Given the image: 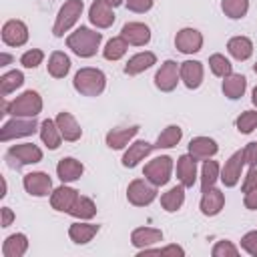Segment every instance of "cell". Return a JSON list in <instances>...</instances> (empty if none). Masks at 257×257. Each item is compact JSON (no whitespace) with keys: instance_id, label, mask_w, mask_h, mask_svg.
<instances>
[{"instance_id":"obj_1","label":"cell","mask_w":257,"mask_h":257,"mask_svg":"<svg viewBox=\"0 0 257 257\" xmlns=\"http://www.w3.org/2000/svg\"><path fill=\"white\" fill-rule=\"evenodd\" d=\"M100 40H102V34L92 30V28H86V26H80L76 28L72 34L66 36V46L80 58H90L96 54L98 46H100Z\"/></svg>"},{"instance_id":"obj_2","label":"cell","mask_w":257,"mask_h":257,"mask_svg":"<svg viewBox=\"0 0 257 257\" xmlns=\"http://www.w3.org/2000/svg\"><path fill=\"white\" fill-rule=\"evenodd\" d=\"M72 86L76 92H80L84 96H98V94H102V90L106 86V76L100 68L84 66L74 74Z\"/></svg>"},{"instance_id":"obj_3","label":"cell","mask_w":257,"mask_h":257,"mask_svg":"<svg viewBox=\"0 0 257 257\" xmlns=\"http://www.w3.org/2000/svg\"><path fill=\"white\" fill-rule=\"evenodd\" d=\"M42 110V98L36 90H26L14 100L4 104V112L12 116H22V118H36L38 112Z\"/></svg>"},{"instance_id":"obj_4","label":"cell","mask_w":257,"mask_h":257,"mask_svg":"<svg viewBox=\"0 0 257 257\" xmlns=\"http://www.w3.org/2000/svg\"><path fill=\"white\" fill-rule=\"evenodd\" d=\"M82 8H84L82 0H66L58 10V16H56L54 26H52V34L58 38L64 36V32H68L76 24V20L80 18Z\"/></svg>"},{"instance_id":"obj_5","label":"cell","mask_w":257,"mask_h":257,"mask_svg":"<svg viewBox=\"0 0 257 257\" xmlns=\"http://www.w3.org/2000/svg\"><path fill=\"white\" fill-rule=\"evenodd\" d=\"M143 175L147 181H151L155 187H163L171 181V175H173V159L167 157V155H161V157H155L153 161H149L143 169Z\"/></svg>"},{"instance_id":"obj_6","label":"cell","mask_w":257,"mask_h":257,"mask_svg":"<svg viewBox=\"0 0 257 257\" xmlns=\"http://www.w3.org/2000/svg\"><path fill=\"white\" fill-rule=\"evenodd\" d=\"M40 128V124L36 122V118H22V116H12L8 122H4V126L0 128V141L8 143L20 137H30Z\"/></svg>"},{"instance_id":"obj_7","label":"cell","mask_w":257,"mask_h":257,"mask_svg":"<svg viewBox=\"0 0 257 257\" xmlns=\"http://www.w3.org/2000/svg\"><path fill=\"white\" fill-rule=\"evenodd\" d=\"M126 199L135 207H147L157 199V187L147 179H135L126 187Z\"/></svg>"},{"instance_id":"obj_8","label":"cell","mask_w":257,"mask_h":257,"mask_svg":"<svg viewBox=\"0 0 257 257\" xmlns=\"http://www.w3.org/2000/svg\"><path fill=\"white\" fill-rule=\"evenodd\" d=\"M6 161L10 167H24V165H34L42 161V151L32 145V143H22V145H12L6 153Z\"/></svg>"},{"instance_id":"obj_9","label":"cell","mask_w":257,"mask_h":257,"mask_svg":"<svg viewBox=\"0 0 257 257\" xmlns=\"http://www.w3.org/2000/svg\"><path fill=\"white\" fill-rule=\"evenodd\" d=\"M22 185H24V191L28 195H32V197H48V195H52V179L42 171L26 173L24 179H22Z\"/></svg>"},{"instance_id":"obj_10","label":"cell","mask_w":257,"mask_h":257,"mask_svg":"<svg viewBox=\"0 0 257 257\" xmlns=\"http://www.w3.org/2000/svg\"><path fill=\"white\" fill-rule=\"evenodd\" d=\"M181 76H179V64L175 60H165L161 68L155 74V86L163 92H171L177 88Z\"/></svg>"},{"instance_id":"obj_11","label":"cell","mask_w":257,"mask_h":257,"mask_svg":"<svg viewBox=\"0 0 257 257\" xmlns=\"http://www.w3.org/2000/svg\"><path fill=\"white\" fill-rule=\"evenodd\" d=\"M243 165H245V155H243V151L233 153V155L225 161V165H223V169H221V175H219L221 183H223L225 187H235V185L239 183V179H241Z\"/></svg>"},{"instance_id":"obj_12","label":"cell","mask_w":257,"mask_h":257,"mask_svg":"<svg viewBox=\"0 0 257 257\" xmlns=\"http://www.w3.org/2000/svg\"><path fill=\"white\" fill-rule=\"evenodd\" d=\"M175 46L183 54H195L203 48V34L197 28H183L175 36Z\"/></svg>"},{"instance_id":"obj_13","label":"cell","mask_w":257,"mask_h":257,"mask_svg":"<svg viewBox=\"0 0 257 257\" xmlns=\"http://www.w3.org/2000/svg\"><path fill=\"white\" fill-rule=\"evenodd\" d=\"M28 40V26L22 20H8L2 26V42L6 46H22Z\"/></svg>"},{"instance_id":"obj_14","label":"cell","mask_w":257,"mask_h":257,"mask_svg":"<svg viewBox=\"0 0 257 257\" xmlns=\"http://www.w3.org/2000/svg\"><path fill=\"white\" fill-rule=\"evenodd\" d=\"M88 20L96 28H108L114 24V12L112 6L106 0H94L88 8Z\"/></svg>"},{"instance_id":"obj_15","label":"cell","mask_w":257,"mask_h":257,"mask_svg":"<svg viewBox=\"0 0 257 257\" xmlns=\"http://www.w3.org/2000/svg\"><path fill=\"white\" fill-rule=\"evenodd\" d=\"M179 76L187 88L195 90L203 82V64L199 60H185L179 64Z\"/></svg>"},{"instance_id":"obj_16","label":"cell","mask_w":257,"mask_h":257,"mask_svg":"<svg viewBox=\"0 0 257 257\" xmlns=\"http://www.w3.org/2000/svg\"><path fill=\"white\" fill-rule=\"evenodd\" d=\"M120 36L133 46H145L151 40V28L143 22H126L120 30Z\"/></svg>"},{"instance_id":"obj_17","label":"cell","mask_w":257,"mask_h":257,"mask_svg":"<svg viewBox=\"0 0 257 257\" xmlns=\"http://www.w3.org/2000/svg\"><path fill=\"white\" fill-rule=\"evenodd\" d=\"M153 149H155V145H151L147 141H135V143H131L128 149L122 155V167H126V169L137 167L141 161H145L151 155Z\"/></svg>"},{"instance_id":"obj_18","label":"cell","mask_w":257,"mask_h":257,"mask_svg":"<svg viewBox=\"0 0 257 257\" xmlns=\"http://www.w3.org/2000/svg\"><path fill=\"white\" fill-rule=\"evenodd\" d=\"M217 151H219L217 143L213 139H209V137H195L189 143V155L195 161H207V159L215 157Z\"/></svg>"},{"instance_id":"obj_19","label":"cell","mask_w":257,"mask_h":257,"mask_svg":"<svg viewBox=\"0 0 257 257\" xmlns=\"http://www.w3.org/2000/svg\"><path fill=\"white\" fill-rule=\"evenodd\" d=\"M76 199H78V191H74L72 187L60 185V187H56V189L52 191V195H50V205H52L54 211L68 213Z\"/></svg>"},{"instance_id":"obj_20","label":"cell","mask_w":257,"mask_h":257,"mask_svg":"<svg viewBox=\"0 0 257 257\" xmlns=\"http://www.w3.org/2000/svg\"><path fill=\"white\" fill-rule=\"evenodd\" d=\"M56 124H58V131H60V135H62V139L64 141H68V143H74V141H78L80 137H82V128H80V124L76 122V118L70 114V112H66V110H62V112H58L56 114Z\"/></svg>"},{"instance_id":"obj_21","label":"cell","mask_w":257,"mask_h":257,"mask_svg":"<svg viewBox=\"0 0 257 257\" xmlns=\"http://www.w3.org/2000/svg\"><path fill=\"white\" fill-rule=\"evenodd\" d=\"M82 173H84V167L74 157H64L56 165V175H58V179L62 183H74V181H78L82 177Z\"/></svg>"},{"instance_id":"obj_22","label":"cell","mask_w":257,"mask_h":257,"mask_svg":"<svg viewBox=\"0 0 257 257\" xmlns=\"http://www.w3.org/2000/svg\"><path fill=\"white\" fill-rule=\"evenodd\" d=\"M223 205H225V195L219 191V189H215V187H211V189H207V191H203V197H201V213L205 215V217H215V215H219L221 213V209H223Z\"/></svg>"},{"instance_id":"obj_23","label":"cell","mask_w":257,"mask_h":257,"mask_svg":"<svg viewBox=\"0 0 257 257\" xmlns=\"http://www.w3.org/2000/svg\"><path fill=\"white\" fill-rule=\"evenodd\" d=\"M177 179L183 187H193L197 181V161L189 153L177 159Z\"/></svg>"},{"instance_id":"obj_24","label":"cell","mask_w":257,"mask_h":257,"mask_svg":"<svg viewBox=\"0 0 257 257\" xmlns=\"http://www.w3.org/2000/svg\"><path fill=\"white\" fill-rule=\"evenodd\" d=\"M159 241H163V231L155 227H139L131 233V243L137 249H147Z\"/></svg>"},{"instance_id":"obj_25","label":"cell","mask_w":257,"mask_h":257,"mask_svg":"<svg viewBox=\"0 0 257 257\" xmlns=\"http://www.w3.org/2000/svg\"><path fill=\"white\" fill-rule=\"evenodd\" d=\"M139 128H141V126L133 124V126H126V128H112V131H108V133H106V147H108V149H114V151L124 149V147L137 137Z\"/></svg>"},{"instance_id":"obj_26","label":"cell","mask_w":257,"mask_h":257,"mask_svg":"<svg viewBox=\"0 0 257 257\" xmlns=\"http://www.w3.org/2000/svg\"><path fill=\"white\" fill-rule=\"evenodd\" d=\"M153 64H157V56H155V52H149V50L139 52V54L131 56L128 62L124 64V74H128V76L141 74V72H145L147 68H151Z\"/></svg>"},{"instance_id":"obj_27","label":"cell","mask_w":257,"mask_h":257,"mask_svg":"<svg viewBox=\"0 0 257 257\" xmlns=\"http://www.w3.org/2000/svg\"><path fill=\"white\" fill-rule=\"evenodd\" d=\"M221 88H223V94H225L227 98L237 100V98H241V96L245 94V90H247V78H245L243 74H233V72H231L229 76L223 78Z\"/></svg>"},{"instance_id":"obj_28","label":"cell","mask_w":257,"mask_h":257,"mask_svg":"<svg viewBox=\"0 0 257 257\" xmlns=\"http://www.w3.org/2000/svg\"><path fill=\"white\" fill-rule=\"evenodd\" d=\"M98 225H94V223H82V221H78V223H72L70 227H68V237L76 243V245H84V243H88V241H92V237L98 233Z\"/></svg>"},{"instance_id":"obj_29","label":"cell","mask_w":257,"mask_h":257,"mask_svg":"<svg viewBox=\"0 0 257 257\" xmlns=\"http://www.w3.org/2000/svg\"><path fill=\"white\" fill-rule=\"evenodd\" d=\"M28 251V239L24 233H12L4 239L2 255L4 257H22Z\"/></svg>"},{"instance_id":"obj_30","label":"cell","mask_w":257,"mask_h":257,"mask_svg":"<svg viewBox=\"0 0 257 257\" xmlns=\"http://www.w3.org/2000/svg\"><path fill=\"white\" fill-rule=\"evenodd\" d=\"M38 133H40L42 143H44L50 151H54V149H58V147H60V143H62V135H60V131H58L56 120H52V118L42 120V122H40Z\"/></svg>"},{"instance_id":"obj_31","label":"cell","mask_w":257,"mask_h":257,"mask_svg":"<svg viewBox=\"0 0 257 257\" xmlns=\"http://www.w3.org/2000/svg\"><path fill=\"white\" fill-rule=\"evenodd\" d=\"M227 50L235 60H247L253 54V42L247 36H233L227 42Z\"/></svg>"},{"instance_id":"obj_32","label":"cell","mask_w":257,"mask_h":257,"mask_svg":"<svg viewBox=\"0 0 257 257\" xmlns=\"http://www.w3.org/2000/svg\"><path fill=\"white\" fill-rule=\"evenodd\" d=\"M46 66H48V74H50L52 78H64V76L68 74V70H70V58H68L64 52L54 50V52L50 54Z\"/></svg>"},{"instance_id":"obj_33","label":"cell","mask_w":257,"mask_h":257,"mask_svg":"<svg viewBox=\"0 0 257 257\" xmlns=\"http://www.w3.org/2000/svg\"><path fill=\"white\" fill-rule=\"evenodd\" d=\"M185 203V187L183 185H177V187H171L167 193L161 195V205L167 213H175L183 207Z\"/></svg>"},{"instance_id":"obj_34","label":"cell","mask_w":257,"mask_h":257,"mask_svg":"<svg viewBox=\"0 0 257 257\" xmlns=\"http://www.w3.org/2000/svg\"><path fill=\"white\" fill-rule=\"evenodd\" d=\"M68 215H72V217H76V219H80V221H88V219H92V217L96 215V205H94V201H92L90 197L78 195V199H76L74 205L70 207Z\"/></svg>"},{"instance_id":"obj_35","label":"cell","mask_w":257,"mask_h":257,"mask_svg":"<svg viewBox=\"0 0 257 257\" xmlns=\"http://www.w3.org/2000/svg\"><path fill=\"white\" fill-rule=\"evenodd\" d=\"M183 139V128L179 124H169L159 137H157V143H155V149H173L181 143Z\"/></svg>"},{"instance_id":"obj_36","label":"cell","mask_w":257,"mask_h":257,"mask_svg":"<svg viewBox=\"0 0 257 257\" xmlns=\"http://www.w3.org/2000/svg\"><path fill=\"white\" fill-rule=\"evenodd\" d=\"M219 175H221V169H219V163L217 161H213V159L203 161V169H201V191H207V189L215 187V183L219 181Z\"/></svg>"},{"instance_id":"obj_37","label":"cell","mask_w":257,"mask_h":257,"mask_svg":"<svg viewBox=\"0 0 257 257\" xmlns=\"http://www.w3.org/2000/svg\"><path fill=\"white\" fill-rule=\"evenodd\" d=\"M126 48H128V42L122 38V36H114L106 42V46L102 48V56L106 60H120L124 54H126Z\"/></svg>"},{"instance_id":"obj_38","label":"cell","mask_w":257,"mask_h":257,"mask_svg":"<svg viewBox=\"0 0 257 257\" xmlns=\"http://www.w3.org/2000/svg\"><path fill=\"white\" fill-rule=\"evenodd\" d=\"M24 84V74L20 70H10V72H4L0 76V90H2V96H8L10 92H14L16 88H20Z\"/></svg>"},{"instance_id":"obj_39","label":"cell","mask_w":257,"mask_h":257,"mask_svg":"<svg viewBox=\"0 0 257 257\" xmlns=\"http://www.w3.org/2000/svg\"><path fill=\"white\" fill-rule=\"evenodd\" d=\"M221 10L231 20H239L249 10V0H221Z\"/></svg>"},{"instance_id":"obj_40","label":"cell","mask_w":257,"mask_h":257,"mask_svg":"<svg viewBox=\"0 0 257 257\" xmlns=\"http://www.w3.org/2000/svg\"><path fill=\"white\" fill-rule=\"evenodd\" d=\"M209 68H211V72L215 76H221V78H225V76H229L233 72V64L229 62V58H225L219 52L209 56Z\"/></svg>"},{"instance_id":"obj_41","label":"cell","mask_w":257,"mask_h":257,"mask_svg":"<svg viewBox=\"0 0 257 257\" xmlns=\"http://www.w3.org/2000/svg\"><path fill=\"white\" fill-rule=\"evenodd\" d=\"M235 124H237V131L243 133V135L253 133L257 128V110H245V112H241Z\"/></svg>"},{"instance_id":"obj_42","label":"cell","mask_w":257,"mask_h":257,"mask_svg":"<svg viewBox=\"0 0 257 257\" xmlns=\"http://www.w3.org/2000/svg\"><path fill=\"white\" fill-rule=\"evenodd\" d=\"M42 60H44V52H42L40 48H30V50H26V52L20 56V64H22L24 68H36Z\"/></svg>"},{"instance_id":"obj_43","label":"cell","mask_w":257,"mask_h":257,"mask_svg":"<svg viewBox=\"0 0 257 257\" xmlns=\"http://www.w3.org/2000/svg\"><path fill=\"white\" fill-rule=\"evenodd\" d=\"M211 253L213 257H237L239 249L233 245V241H217Z\"/></svg>"},{"instance_id":"obj_44","label":"cell","mask_w":257,"mask_h":257,"mask_svg":"<svg viewBox=\"0 0 257 257\" xmlns=\"http://www.w3.org/2000/svg\"><path fill=\"white\" fill-rule=\"evenodd\" d=\"M145 253H157V255H179V257H183L185 255V249L183 247H179V245H167V247H161V249H151V247H147V249H141V253L139 255H145Z\"/></svg>"},{"instance_id":"obj_45","label":"cell","mask_w":257,"mask_h":257,"mask_svg":"<svg viewBox=\"0 0 257 257\" xmlns=\"http://www.w3.org/2000/svg\"><path fill=\"white\" fill-rule=\"evenodd\" d=\"M241 247H243L249 255L257 257V231H249V233H245L243 239H241Z\"/></svg>"},{"instance_id":"obj_46","label":"cell","mask_w":257,"mask_h":257,"mask_svg":"<svg viewBox=\"0 0 257 257\" xmlns=\"http://www.w3.org/2000/svg\"><path fill=\"white\" fill-rule=\"evenodd\" d=\"M153 2H155V0H124L126 8H128L131 12H137V14L149 12V10L153 8Z\"/></svg>"},{"instance_id":"obj_47","label":"cell","mask_w":257,"mask_h":257,"mask_svg":"<svg viewBox=\"0 0 257 257\" xmlns=\"http://www.w3.org/2000/svg\"><path fill=\"white\" fill-rule=\"evenodd\" d=\"M243 155H245V163L247 165L257 167V141L247 143V147L243 149Z\"/></svg>"},{"instance_id":"obj_48","label":"cell","mask_w":257,"mask_h":257,"mask_svg":"<svg viewBox=\"0 0 257 257\" xmlns=\"http://www.w3.org/2000/svg\"><path fill=\"white\" fill-rule=\"evenodd\" d=\"M255 187H257V167H251L247 177H245V181H243V185H241V191L247 193L249 189H255Z\"/></svg>"},{"instance_id":"obj_49","label":"cell","mask_w":257,"mask_h":257,"mask_svg":"<svg viewBox=\"0 0 257 257\" xmlns=\"http://www.w3.org/2000/svg\"><path fill=\"white\" fill-rule=\"evenodd\" d=\"M243 203L249 211H257V187L255 189H249L247 193H243Z\"/></svg>"},{"instance_id":"obj_50","label":"cell","mask_w":257,"mask_h":257,"mask_svg":"<svg viewBox=\"0 0 257 257\" xmlns=\"http://www.w3.org/2000/svg\"><path fill=\"white\" fill-rule=\"evenodd\" d=\"M12 221H14L12 209H10V207H2V221H0V227H8V225H12Z\"/></svg>"},{"instance_id":"obj_51","label":"cell","mask_w":257,"mask_h":257,"mask_svg":"<svg viewBox=\"0 0 257 257\" xmlns=\"http://www.w3.org/2000/svg\"><path fill=\"white\" fill-rule=\"evenodd\" d=\"M10 62H12V56L6 54V52H2V54H0V66H8Z\"/></svg>"},{"instance_id":"obj_52","label":"cell","mask_w":257,"mask_h":257,"mask_svg":"<svg viewBox=\"0 0 257 257\" xmlns=\"http://www.w3.org/2000/svg\"><path fill=\"white\" fill-rule=\"evenodd\" d=\"M251 102H253V104L257 106V86H255V88L251 90Z\"/></svg>"},{"instance_id":"obj_53","label":"cell","mask_w":257,"mask_h":257,"mask_svg":"<svg viewBox=\"0 0 257 257\" xmlns=\"http://www.w3.org/2000/svg\"><path fill=\"white\" fill-rule=\"evenodd\" d=\"M106 2H108V4L112 6V8H116V6H120V4L124 2V0H106Z\"/></svg>"},{"instance_id":"obj_54","label":"cell","mask_w":257,"mask_h":257,"mask_svg":"<svg viewBox=\"0 0 257 257\" xmlns=\"http://www.w3.org/2000/svg\"><path fill=\"white\" fill-rule=\"evenodd\" d=\"M253 70H255V74H257V62H255V66H253Z\"/></svg>"}]
</instances>
